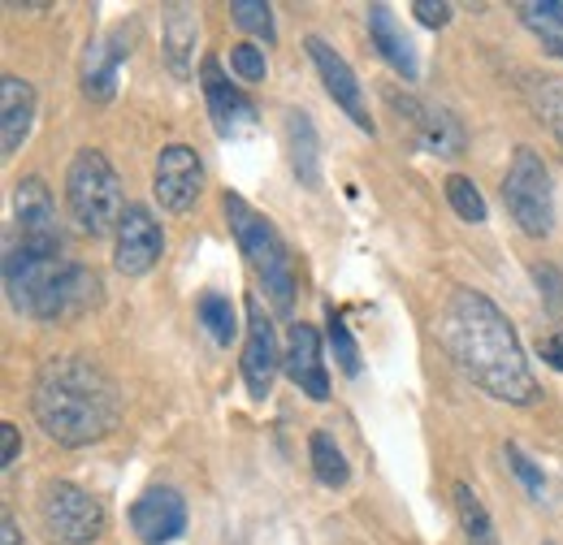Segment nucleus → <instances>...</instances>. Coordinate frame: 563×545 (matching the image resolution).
<instances>
[{
    "label": "nucleus",
    "mask_w": 563,
    "mask_h": 545,
    "mask_svg": "<svg viewBox=\"0 0 563 545\" xmlns=\"http://www.w3.org/2000/svg\"><path fill=\"white\" fill-rule=\"evenodd\" d=\"M442 351L451 364L498 403L529 408L542 399V386L525 359V346L516 338L507 312L482 290H455L438 321Z\"/></svg>",
    "instance_id": "1"
},
{
    "label": "nucleus",
    "mask_w": 563,
    "mask_h": 545,
    "mask_svg": "<svg viewBox=\"0 0 563 545\" xmlns=\"http://www.w3.org/2000/svg\"><path fill=\"white\" fill-rule=\"evenodd\" d=\"M31 411L53 442L91 446L118 429L122 394H118V381L96 359L62 355L40 368L31 390Z\"/></svg>",
    "instance_id": "2"
},
{
    "label": "nucleus",
    "mask_w": 563,
    "mask_h": 545,
    "mask_svg": "<svg viewBox=\"0 0 563 545\" xmlns=\"http://www.w3.org/2000/svg\"><path fill=\"white\" fill-rule=\"evenodd\" d=\"M4 294L22 316L35 321H62L78 316L100 303L104 286L87 265H74L62 256V247L18 243L9 238L4 252Z\"/></svg>",
    "instance_id": "3"
},
{
    "label": "nucleus",
    "mask_w": 563,
    "mask_h": 545,
    "mask_svg": "<svg viewBox=\"0 0 563 545\" xmlns=\"http://www.w3.org/2000/svg\"><path fill=\"white\" fill-rule=\"evenodd\" d=\"M66 208H70L74 225L91 238L118 230L122 212H126V196H122V178L109 165L104 152L87 147L78 152L66 169Z\"/></svg>",
    "instance_id": "4"
},
{
    "label": "nucleus",
    "mask_w": 563,
    "mask_h": 545,
    "mask_svg": "<svg viewBox=\"0 0 563 545\" xmlns=\"http://www.w3.org/2000/svg\"><path fill=\"white\" fill-rule=\"evenodd\" d=\"M221 208H225V221H230V230H234L243 256H247V260L256 265V272L265 277V294H269V303H274L278 312H290V303H295V269H290L286 243L278 238L274 221L261 216L256 208L247 204L243 196H234V191H225Z\"/></svg>",
    "instance_id": "5"
},
{
    "label": "nucleus",
    "mask_w": 563,
    "mask_h": 545,
    "mask_svg": "<svg viewBox=\"0 0 563 545\" xmlns=\"http://www.w3.org/2000/svg\"><path fill=\"white\" fill-rule=\"evenodd\" d=\"M503 204L529 238H547L555 230L551 174H547V165L533 147H516V156L507 165V178H503Z\"/></svg>",
    "instance_id": "6"
},
{
    "label": "nucleus",
    "mask_w": 563,
    "mask_h": 545,
    "mask_svg": "<svg viewBox=\"0 0 563 545\" xmlns=\"http://www.w3.org/2000/svg\"><path fill=\"white\" fill-rule=\"evenodd\" d=\"M40 520L53 545H91L104 537L109 515L96 493H87L74 480H48L40 493Z\"/></svg>",
    "instance_id": "7"
},
{
    "label": "nucleus",
    "mask_w": 563,
    "mask_h": 545,
    "mask_svg": "<svg viewBox=\"0 0 563 545\" xmlns=\"http://www.w3.org/2000/svg\"><path fill=\"white\" fill-rule=\"evenodd\" d=\"M152 191H156L161 208H169V212H187V208L200 200V191H205V165H200V152L187 147V143H169V147H161L156 169H152Z\"/></svg>",
    "instance_id": "8"
},
{
    "label": "nucleus",
    "mask_w": 563,
    "mask_h": 545,
    "mask_svg": "<svg viewBox=\"0 0 563 545\" xmlns=\"http://www.w3.org/2000/svg\"><path fill=\"white\" fill-rule=\"evenodd\" d=\"M161 252H165V234H161L152 208L126 204L118 230H113V265H118V272L143 277V272L161 260Z\"/></svg>",
    "instance_id": "9"
},
{
    "label": "nucleus",
    "mask_w": 563,
    "mask_h": 545,
    "mask_svg": "<svg viewBox=\"0 0 563 545\" xmlns=\"http://www.w3.org/2000/svg\"><path fill=\"white\" fill-rule=\"evenodd\" d=\"M243 381H247V394L252 399H269L274 390V377L282 368L278 355V334H274V321L265 316V303L261 299H247V342H243Z\"/></svg>",
    "instance_id": "10"
},
{
    "label": "nucleus",
    "mask_w": 563,
    "mask_h": 545,
    "mask_svg": "<svg viewBox=\"0 0 563 545\" xmlns=\"http://www.w3.org/2000/svg\"><path fill=\"white\" fill-rule=\"evenodd\" d=\"M303 48H308L312 66H317V74H321V82H325L330 100L352 118L360 131H368V135H373V122H368V109H364V87H360L355 69L347 66V57H343L334 44H325L321 35H308V40H303Z\"/></svg>",
    "instance_id": "11"
},
{
    "label": "nucleus",
    "mask_w": 563,
    "mask_h": 545,
    "mask_svg": "<svg viewBox=\"0 0 563 545\" xmlns=\"http://www.w3.org/2000/svg\"><path fill=\"white\" fill-rule=\"evenodd\" d=\"M131 529L143 545H169L187 533V502L178 489L169 485H156L135 498L131 507Z\"/></svg>",
    "instance_id": "12"
},
{
    "label": "nucleus",
    "mask_w": 563,
    "mask_h": 545,
    "mask_svg": "<svg viewBox=\"0 0 563 545\" xmlns=\"http://www.w3.org/2000/svg\"><path fill=\"white\" fill-rule=\"evenodd\" d=\"M200 87H205V100H209L217 135L234 138V135H243V131H252L256 104H252L239 87H230V78H225V69H221L217 57H205V62H200Z\"/></svg>",
    "instance_id": "13"
},
{
    "label": "nucleus",
    "mask_w": 563,
    "mask_h": 545,
    "mask_svg": "<svg viewBox=\"0 0 563 545\" xmlns=\"http://www.w3.org/2000/svg\"><path fill=\"white\" fill-rule=\"evenodd\" d=\"M13 238L18 243H40V247H62L57 234V208H53V191L44 178H22L13 187Z\"/></svg>",
    "instance_id": "14"
},
{
    "label": "nucleus",
    "mask_w": 563,
    "mask_h": 545,
    "mask_svg": "<svg viewBox=\"0 0 563 545\" xmlns=\"http://www.w3.org/2000/svg\"><path fill=\"white\" fill-rule=\"evenodd\" d=\"M282 368H286V377H290L312 403H325V399H330V372H325V364H321V334H317L308 321H295V325H290Z\"/></svg>",
    "instance_id": "15"
},
{
    "label": "nucleus",
    "mask_w": 563,
    "mask_h": 545,
    "mask_svg": "<svg viewBox=\"0 0 563 545\" xmlns=\"http://www.w3.org/2000/svg\"><path fill=\"white\" fill-rule=\"evenodd\" d=\"M131 57V35L126 31H109L87 48L82 62V96L91 104H109L118 96V69Z\"/></svg>",
    "instance_id": "16"
},
{
    "label": "nucleus",
    "mask_w": 563,
    "mask_h": 545,
    "mask_svg": "<svg viewBox=\"0 0 563 545\" xmlns=\"http://www.w3.org/2000/svg\"><path fill=\"white\" fill-rule=\"evenodd\" d=\"M31 122H35V87L18 74H4L0 78V152L4 156H13L26 143Z\"/></svg>",
    "instance_id": "17"
},
{
    "label": "nucleus",
    "mask_w": 563,
    "mask_h": 545,
    "mask_svg": "<svg viewBox=\"0 0 563 545\" xmlns=\"http://www.w3.org/2000/svg\"><path fill=\"white\" fill-rule=\"evenodd\" d=\"M364 22H368V40H373V48L386 57V66H395L408 82H417V53H412L408 35L399 31V22L390 18V9H386V4H368Z\"/></svg>",
    "instance_id": "18"
},
{
    "label": "nucleus",
    "mask_w": 563,
    "mask_h": 545,
    "mask_svg": "<svg viewBox=\"0 0 563 545\" xmlns=\"http://www.w3.org/2000/svg\"><path fill=\"white\" fill-rule=\"evenodd\" d=\"M286 152L303 187H321V138L308 113H286Z\"/></svg>",
    "instance_id": "19"
},
{
    "label": "nucleus",
    "mask_w": 563,
    "mask_h": 545,
    "mask_svg": "<svg viewBox=\"0 0 563 545\" xmlns=\"http://www.w3.org/2000/svg\"><path fill=\"white\" fill-rule=\"evenodd\" d=\"M404 109L417 118V135H421V143L433 156H460L464 152V126H460L455 113L429 109V104H417V100H404Z\"/></svg>",
    "instance_id": "20"
},
{
    "label": "nucleus",
    "mask_w": 563,
    "mask_h": 545,
    "mask_svg": "<svg viewBox=\"0 0 563 545\" xmlns=\"http://www.w3.org/2000/svg\"><path fill=\"white\" fill-rule=\"evenodd\" d=\"M196 40H200V22L191 9L174 4L165 18V62L174 69V78H191V62H196Z\"/></svg>",
    "instance_id": "21"
},
{
    "label": "nucleus",
    "mask_w": 563,
    "mask_h": 545,
    "mask_svg": "<svg viewBox=\"0 0 563 545\" xmlns=\"http://www.w3.org/2000/svg\"><path fill=\"white\" fill-rule=\"evenodd\" d=\"M516 18L551 57L563 62V0H520Z\"/></svg>",
    "instance_id": "22"
},
{
    "label": "nucleus",
    "mask_w": 563,
    "mask_h": 545,
    "mask_svg": "<svg viewBox=\"0 0 563 545\" xmlns=\"http://www.w3.org/2000/svg\"><path fill=\"white\" fill-rule=\"evenodd\" d=\"M451 498H455V515H460V529H464L468 545H498L494 520H490V511H486V502L477 498V489L464 485V480H455Z\"/></svg>",
    "instance_id": "23"
},
{
    "label": "nucleus",
    "mask_w": 563,
    "mask_h": 545,
    "mask_svg": "<svg viewBox=\"0 0 563 545\" xmlns=\"http://www.w3.org/2000/svg\"><path fill=\"white\" fill-rule=\"evenodd\" d=\"M308 455H312V472L321 485H330V489H343L347 480H352V468H347V455L339 451V442L325 433V429H317L312 433V442H308Z\"/></svg>",
    "instance_id": "24"
},
{
    "label": "nucleus",
    "mask_w": 563,
    "mask_h": 545,
    "mask_svg": "<svg viewBox=\"0 0 563 545\" xmlns=\"http://www.w3.org/2000/svg\"><path fill=\"white\" fill-rule=\"evenodd\" d=\"M529 100H533L538 118L551 126V135L563 143V78H533L529 82Z\"/></svg>",
    "instance_id": "25"
},
{
    "label": "nucleus",
    "mask_w": 563,
    "mask_h": 545,
    "mask_svg": "<svg viewBox=\"0 0 563 545\" xmlns=\"http://www.w3.org/2000/svg\"><path fill=\"white\" fill-rule=\"evenodd\" d=\"M442 191H446V204L455 208V216H464V221H473V225L486 221V200H482V191H477L473 178L451 174V178L442 182Z\"/></svg>",
    "instance_id": "26"
},
{
    "label": "nucleus",
    "mask_w": 563,
    "mask_h": 545,
    "mask_svg": "<svg viewBox=\"0 0 563 545\" xmlns=\"http://www.w3.org/2000/svg\"><path fill=\"white\" fill-rule=\"evenodd\" d=\"M200 321H205V330L212 334V342H221V346H230V338L239 334L234 303H230L225 294H217V290H209V294L200 299Z\"/></svg>",
    "instance_id": "27"
},
{
    "label": "nucleus",
    "mask_w": 563,
    "mask_h": 545,
    "mask_svg": "<svg viewBox=\"0 0 563 545\" xmlns=\"http://www.w3.org/2000/svg\"><path fill=\"white\" fill-rule=\"evenodd\" d=\"M325 338L334 346V364H339L347 377H360V346H355L347 321H343L334 308H330V316H325Z\"/></svg>",
    "instance_id": "28"
},
{
    "label": "nucleus",
    "mask_w": 563,
    "mask_h": 545,
    "mask_svg": "<svg viewBox=\"0 0 563 545\" xmlns=\"http://www.w3.org/2000/svg\"><path fill=\"white\" fill-rule=\"evenodd\" d=\"M230 18H234L247 35H261L265 44H274V35H278V31H274V9H269L265 0H234V4H230Z\"/></svg>",
    "instance_id": "29"
},
{
    "label": "nucleus",
    "mask_w": 563,
    "mask_h": 545,
    "mask_svg": "<svg viewBox=\"0 0 563 545\" xmlns=\"http://www.w3.org/2000/svg\"><path fill=\"white\" fill-rule=\"evenodd\" d=\"M507 464H511V472H516V480L525 485V493L529 498H538L542 502V493H547V480H542V468L516 446V442H507Z\"/></svg>",
    "instance_id": "30"
},
{
    "label": "nucleus",
    "mask_w": 563,
    "mask_h": 545,
    "mask_svg": "<svg viewBox=\"0 0 563 545\" xmlns=\"http://www.w3.org/2000/svg\"><path fill=\"white\" fill-rule=\"evenodd\" d=\"M230 69H234L243 82H265V74H269L265 53H261L256 44H234V48H230Z\"/></svg>",
    "instance_id": "31"
},
{
    "label": "nucleus",
    "mask_w": 563,
    "mask_h": 545,
    "mask_svg": "<svg viewBox=\"0 0 563 545\" xmlns=\"http://www.w3.org/2000/svg\"><path fill=\"white\" fill-rule=\"evenodd\" d=\"M533 281L542 286L551 316H563V277H560V269H555V265H538V269H533Z\"/></svg>",
    "instance_id": "32"
},
{
    "label": "nucleus",
    "mask_w": 563,
    "mask_h": 545,
    "mask_svg": "<svg viewBox=\"0 0 563 545\" xmlns=\"http://www.w3.org/2000/svg\"><path fill=\"white\" fill-rule=\"evenodd\" d=\"M412 13L421 18L424 26H446V22H451V4H446V0H417Z\"/></svg>",
    "instance_id": "33"
},
{
    "label": "nucleus",
    "mask_w": 563,
    "mask_h": 545,
    "mask_svg": "<svg viewBox=\"0 0 563 545\" xmlns=\"http://www.w3.org/2000/svg\"><path fill=\"white\" fill-rule=\"evenodd\" d=\"M538 355H542V364H551L555 372H563V330H555V334H547V338L538 342Z\"/></svg>",
    "instance_id": "34"
},
{
    "label": "nucleus",
    "mask_w": 563,
    "mask_h": 545,
    "mask_svg": "<svg viewBox=\"0 0 563 545\" xmlns=\"http://www.w3.org/2000/svg\"><path fill=\"white\" fill-rule=\"evenodd\" d=\"M0 437H4V468H13L18 464V446H22L18 424H0Z\"/></svg>",
    "instance_id": "35"
},
{
    "label": "nucleus",
    "mask_w": 563,
    "mask_h": 545,
    "mask_svg": "<svg viewBox=\"0 0 563 545\" xmlns=\"http://www.w3.org/2000/svg\"><path fill=\"white\" fill-rule=\"evenodd\" d=\"M0 533H4V542L0 545H18V524H13V515H9V511L0 515Z\"/></svg>",
    "instance_id": "36"
}]
</instances>
